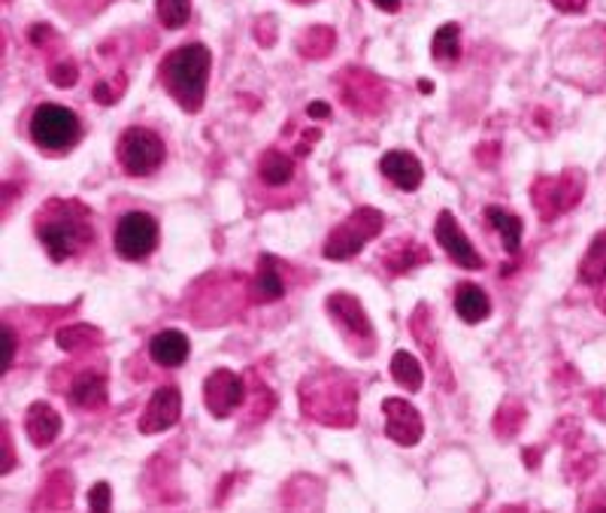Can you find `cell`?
Masks as SVG:
<instances>
[{
	"label": "cell",
	"mask_w": 606,
	"mask_h": 513,
	"mask_svg": "<svg viewBox=\"0 0 606 513\" xmlns=\"http://www.w3.org/2000/svg\"><path fill=\"white\" fill-rule=\"evenodd\" d=\"M304 417L331 429H352L358 422V389L343 370H316L300 383Z\"/></svg>",
	"instance_id": "obj_1"
},
{
	"label": "cell",
	"mask_w": 606,
	"mask_h": 513,
	"mask_svg": "<svg viewBox=\"0 0 606 513\" xmlns=\"http://www.w3.org/2000/svg\"><path fill=\"white\" fill-rule=\"evenodd\" d=\"M36 238L55 264L71 262L76 252H83L95 240L92 228V210L79 201H46V207L36 216Z\"/></svg>",
	"instance_id": "obj_2"
},
{
	"label": "cell",
	"mask_w": 606,
	"mask_h": 513,
	"mask_svg": "<svg viewBox=\"0 0 606 513\" xmlns=\"http://www.w3.org/2000/svg\"><path fill=\"white\" fill-rule=\"evenodd\" d=\"M213 55L203 43H185L167 52L161 61V83L185 113H198L206 101V83H210Z\"/></svg>",
	"instance_id": "obj_3"
},
{
	"label": "cell",
	"mask_w": 606,
	"mask_h": 513,
	"mask_svg": "<svg viewBox=\"0 0 606 513\" xmlns=\"http://www.w3.org/2000/svg\"><path fill=\"white\" fill-rule=\"evenodd\" d=\"M28 132H31V140L43 153H49V156H64V153H71L73 146L79 144L83 125H79V116L71 107L40 104L31 113V128Z\"/></svg>",
	"instance_id": "obj_4"
},
{
	"label": "cell",
	"mask_w": 606,
	"mask_h": 513,
	"mask_svg": "<svg viewBox=\"0 0 606 513\" xmlns=\"http://www.w3.org/2000/svg\"><path fill=\"white\" fill-rule=\"evenodd\" d=\"M385 228V216L373 207H358L355 213L345 216L340 226L333 228L325 247H321V255L331 259V262H349L355 259L358 252L368 247L370 240L380 238V231Z\"/></svg>",
	"instance_id": "obj_5"
},
{
	"label": "cell",
	"mask_w": 606,
	"mask_h": 513,
	"mask_svg": "<svg viewBox=\"0 0 606 513\" xmlns=\"http://www.w3.org/2000/svg\"><path fill=\"white\" fill-rule=\"evenodd\" d=\"M585 195L583 170H564L559 177H536L531 186V203L543 222H555L559 216L571 213Z\"/></svg>",
	"instance_id": "obj_6"
},
{
	"label": "cell",
	"mask_w": 606,
	"mask_h": 513,
	"mask_svg": "<svg viewBox=\"0 0 606 513\" xmlns=\"http://www.w3.org/2000/svg\"><path fill=\"white\" fill-rule=\"evenodd\" d=\"M116 158H119L125 174H131V177H149V174H155V170L164 165V140L155 132H149V128H140V125L137 128H125L119 144H116Z\"/></svg>",
	"instance_id": "obj_7"
},
{
	"label": "cell",
	"mask_w": 606,
	"mask_h": 513,
	"mask_svg": "<svg viewBox=\"0 0 606 513\" xmlns=\"http://www.w3.org/2000/svg\"><path fill=\"white\" fill-rule=\"evenodd\" d=\"M337 92L343 97L345 107L358 116H380L389 101L385 83L364 67H343L337 76Z\"/></svg>",
	"instance_id": "obj_8"
},
{
	"label": "cell",
	"mask_w": 606,
	"mask_h": 513,
	"mask_svg": "<svg viewBox=\"0 0 606 513\" xmlns=\"http://www.w3.org/2000/svg\"><path fill=\"white\" fill-rule=\"evenodd\" d=\"M113 247L125 262H143L158 247V219L143 210H131L119 219L116 234H113Z\"/></svg>",
	"instance_id": "obj_9"
},
{
	"label": "cell",
	"mask_w": 606,
	"mask_h": 513,
	"mask_svg": "<svg viewBox=\"0 0 606 513\" xmlns=\"http://www.w3.org/2000/svg\"><path fill=\"white\" fill-rule=\"evenodd\" d=\"M246 401V383L234 370L219 368L203 380V407L215 419H227Z\"/></svg>",
	"instance_id": "obj_10"
},
{
	"label": "cell",
	"mask_w": 606,
	"mask_h": 513,
	"mask_svg": "<svg viewBox=\"0 0 606 513\" xmlns=\"http://www.w3.org/2000/svg\"><path fill=\"white\" fill-rule=\"evenodd\" d=\"M325 311L331 313L333 323L343 328L345 335L352 344H364V356H368L370 349H373V325H370L368 311L361 307V301L355 295H349V292H333L331 299L325 301Z\"/></svg>",
	"instance_id": "obj_11"
},
{
	"label": "cell",
	"mask_w": 606,
	"mask_h": 513,
	"mask_svg": "<svg viewBox=\"0 0 606 513\" xmlns=\"http://www.w3.org/2000/svg\"><path fill=\"white\" fill-rule=\"evenodd\" d=\"M434 238L440 243L446 255L453 259L458 268L464 271H486V259L479 255V250L474 247V240L464 234V228L458 226V219L449 210H443L437 216V226H434Z\"/></svg>",
	"instance_id": "obj_12"
},
{
	"label": "cell",
	"mask_w": 606,
	"mask_h": 513,
	"mask_svg": "<svg viewBox=\"0 0 606 513\" xmlns=\"http://www.w3.org/2000/svg\"><path fill=\"white\" fill-rule=\"evenodd\" d=\"M385 413V435L401 447H416L425 438V419L406 398H385L382 401Z\"/></svg>",
	"instance_id": "obj_13"
},
{
	"label": "cell",
	"mask_w": 606,
	"mask_h": 513,
	"mask_svg": "<svg viewBox=\"0 0 606 513\" xmlns=\"http://www.w3.org/2000/svg\"><path fill=\"white\" fill-rule=\"evenodd\" d=\"M182 417V392L179 386L167 383L161 389H155L149 405H146L143 417H140V431L143 435H161V431L173 429Z\"/></svg>",
	"instance_id": "obj_14"
},
{
	"label": "cell",
	"mask_w": 606,
	"mask_h": 513,
	"mask_svg": "<svg viewBox=\"0 0 606 513\" xmlns=\"http://www.w3.org/2000/svg\"><path fill=\"white\" fill-rule=\"evenodd\" d=\"M376 262L389 276H401L416 271L422 264L430 262V250L425 243H418L416 238H394L376 255Z\"/></svg>",
	"instance_id": "obj_15"
},
{
	"label": "cell",
	"mask_w": 606,
	"mask_h": 513,
	"mask_svg": "<svg viewBox=\"0 0 606 513\" xmlns=\"http://www.w3.org/2000/svg\"><path fill=\"white\" fill-rule=\"evenodd\" d=\"M380 170L382 177L392 179L397 189L404 191H416L422 186V177H425V170H422V161H418L413 153H404V149H392V153H385L380 158Z\"/></svg>",
	"instance_id": "obj_16"
},
{
	"label": "cell",
	"mask_w": 606,
	"mask_h": 513,
	"mask_svg": "<svg viewBox=\"0 0 606 513\" xmlns=\"http://www.w3.org/2000/svg\"><path fill=\"white\" fill-rule=\"evenodd\" d=\"M24 431L34 447H52L61 435V413L46 401H34L24 417Z\"/></svg>",
	"instance_id": "obj_17"
},
{
	"label": "cell",
	"mask_w": 606,
	"mask_h": 513,
	"mask_svg": "<svg viewBox=\"0 0 606 513\" xmlns=\"http://www.w3.org/2000/svg\"><path fill=\"white\" fill-rule=\"evenodd\" d=\"M189 353V337L177 332V328H164V332H158L149 341V358H152L155 365H161V368H179V365H185Z\"/></svg>",
	"instance_id": "obj_18"
},
{
	"label": "cell",
	"mask_w": 606,
	"mask_h": 513,
	"mask_svg": "<svg viewBox=\"0 0 606 513\" xmlns=\"http://www.w3.org/2000/svg\"><path fill=\"white\" fill-rule=\"evenodd\" d=\"M283 262L276 255H262V268L252 280L249 295L255 304H270V301H279L286 295V280H283Z\"/></svg>",
	"instance_id": "obj_19"
},
{
	"label": "cell",
	"mask_w": 606,
	"mask_h": 513,
	"mask_svg": "<svg viewBox=\"0 0 606 513\" xmlns=\"http://www.w3.org/2000/svg\"><path fill=\"white\" fill-rule=\"evenodd\" d=\"M67 395L76 407H85V410H97V407L107 405L109 389H107V377L100 370H85L79 374L76 380L67 386Z\"/></svg>",
	"instance_id": "obj_20"
},
{
	"label": "cell",
	"mask_w": 606,
	"mask_h": 513,
	"mask_svg": "<svg viewBox=\"0 0 606 513\" xmlns=\"http://www.w3.org/2000/svg\"><path fill=\"white\" fill-rule=\"evenodd\" d=\"M455 313L461 316V323L479 325L491 316V301H488L486 289L474 286V283H461L455 292Z\"/></svg>",
	"instance_id": "obj_21"
},
{
	"label": "cell",
	"mask_w": 606,
	"mask_h": 513,
	"mask_svg": "<svg viewBox=\"0 0 606 513\" xmlns=\"http://www.w3.org/2000/svg\"><path fill=\"white\" fill-rule=\"evenodd\" d=\"M486 219L488 226L495 228L500 234V240H503V250L510 252V255H519L524 234L522 219L515 213H510V210H503V207H486Z\"/></svg>",
	"instance_id": "obj_22"
},
{
	"label": "cell",
	"mask_w": 606,
	"mask_h": 513,
	"mask_svg": "<svg viewBox=\"0 0 606 513\" xmlns=\"http://www.w3.org/2000/svg\"><path fill=\"white\" fill-rule=\"evenodd\" d=\"M580 280L592 289L606 283V231L595 234L592 243H588V252H585L583 262H580Z\"/></svg>",
	"instance_id": "obj_23"
},
{
	"label": "cell",
	"mask_w": 606,
	"mask_h": 513,
	"mask_svg": "<svg viewBox=\"0 0 606 513\" xmlns=\"http://www.w3.org/2000/svg\"><path fill=\"white\" fill-rule=\"evenodd\" d=\"M392 380L406 389V392H418L422 389V383H425V368H422V362H418L413 353H394L392 356Z\"/></svg>",
	"instance_id": "obj_24"
},
{
	"label": "cell",
	"mask_w": 606,
	"mask_h": 513,
	"mask_svg": "<svg viewBox=\"0 0 606 513\" xmlns=\"http://www.w3.org/2000/svg\"><path fill=\"white\" fill-rule=\"evenodd\" d=\"M258 177L267 182V186H286L288 179L295 177V158L286 156L283 149H267L258 161Z\"/></svg>",
	"instance_id": "obj_25"
},
{
	"label": "cell",
	"mask_w": 606,
	"mask_h": 513,
	"mask_svg": "<svg viewBox=\"0 0 606 513\" xmlns=\"http://www.w3.org/2000/svg\"><path fill=\"white\" fill-rule=\"evenodd\" d=\"M333 43H337V34H333L328 24H312L307 31H300L298 34V52L304 59H325V55H331Z\"/></svg>",
	"instance_id": "obj_26"
},
{
	"label": "cell",
	"mask_w": 606,
	"mask_h": 513,
	"mask_svg": "<svg viewBox=\"0 0 606 513\" xmlns=\"http://www.w3.org/2000/svg\"><path fill=\"white\" fill-rule=\"evenodd\" d=\"M104 344V335L97 332L95 325H64L59 332V346L64 353H88L95 346Z\"/></svg>",
	"instance_id": "obj_27"
},
{
	"label": "cell",
	"mask_w": 606,
	"mask_h": 513,
	"mask_svg": "<svg viewBox=\"0 0 606 513\" xmlns=\"http://www.w3.org/2000/svg\"><path fill=\"white\" fill-rule=\"evenodd\" d=\"M430 55L437 64H455L461 59V28L455 22L443 24L440 31L430 40Z\"/></svg>",
	"instance_id": "obj_28"
},
{
	"label": "cell",
	"mask_w": 606,
	"mask_h": 513,
	"mask_svg": "<svg viewBox=\"0 0 606 513\" xmlns=\"http://www.w3.org/2000/svg\"><path fill=\"white\" fill-rule=\"evenodd\" d=\"M64 480H67V471H55V474L46 480L43 492L34 499V511H61V507H71L73 483H67L64 490H59Z\"/></svg>",
	"instance_id": "obj_29"
},
{
	"label": "cell",
	"mask_w": 606,
	"mask_h": 513,
	"mask_svg": "<svg viewBox=\"0 0 606 513\" xmlns=\"http://www.w3.org/2000/svg\"><path fill=\"white\" fill-rule=\"evenodd\" d=\"M155 15L167 31H179L191 19V0H155Z\"/></svg>",
	"instance_id": "obj_30"
},
{
	"label": "cell",
	"mask_w": 606,
	"mask_h": 513,
	"mask_svg": "<svg viewBox=\"0 0 606 513\" xmlns=\"http://www.w3.org/2000/svg\"><path fill=\"white\" fill-rule=\"evenodd\" d=\"M524 426V407L515 405V401H507L500 407V413L495 417V431L503 435V438H512L515 431Z\"/></svg>",
	"instance_id": "obj_31"
},
{
	"label": "cell",
	"mask_w": 606,
	"mask_h": 513,
	"mask_svg": "<svg viewBox=\"0 0 606 513\" xmlns=\"http://www.w3.org/2000/svg\"><path fill=\"white\" fill-rule=\"evenodd\" d=\"M49 80H52V85H59V88H73V85L79 83V67L71 59L52 61L49 64Z\"/></svg>",
	"instance_id": "obj_32"
},
{
	"label": "cell",
	"mask_w": 606,
	"mask_h": 513,
	"mask_svg": "<svg viewBox=\"0 0 606 513\" xmlns=\"http://www.w3.org/2000/svg\"><path fill=\"white\" fill-rule=\"evenodd\" d=\"M125 85H128V80H125V73H121L116 83H107V80L95 83L92 95H95V101L100 104V107H113V104L121 97V92H125Z\"/></svg>",
	"instance_id": "obj_33"
},
{
	"label": "cell",
	"mask_w": 606,
	"mask_h": 513,
	"mask_svg": "<svg viewBox=\"0 0 606 513\" xmlns=\"http://www.w3.org/2000/svg\"><path fill=\"white\" fill-rule=\"evenodd\" d=\"M88 507L92 511H109L113 507V490H109L107 480H100V483H95L88 490Z\"/></svg>",
	"instance_id": "obj_34"
},
{
	"label": "cell",
	"mask_w": 606,
	"mask_h": 513,
	"mask_svg": "<svg viewBox=\"0 0 606 513\" xmlns=\"http://www.w3.org/2000/svg\"><path fill=\"white\" fill-rule=\"evenodd\" d=\"M15 349H19V337L12 332V325H3V358H0V370L7 374L15 362Z\"/></svg>",
	"instance_id": "obj_35"
},
{
	"label": "cell",
	"mask_w": 606,
	"mask_h": 513,
	"mask_svg": "<svg viewBox=\"0 0 606 513\" xmlns=\"http://www.w3.org/2000/svg\"><path fill=\"white\" fill-rule=\"evenodd\" d=\"M28 40H31L36 49H46L49 40H55V31H52L46 22H36V24H31V31H28Z\"/></svg>",
	"instance_id": "obj_36"
},
{
	"label": "cell",
	"mask_w": 606,
	"mask_h": 513,
	"mask_svg": "<svg viewBox=\"0 0 606 513\" xmlns=\"http://www.w3.org/2000/svg\"><path fill=\"white\" fill-rule=\"evenodd\" d=\"M552 7L561 12H583L588 7V0H552Z\"/></svg>",
	"instance_id": "obj_37"
},
{
	"label": "cell",
	"mask_w": 606,
	"mask_h": 513,
	"mask_svg": "<svg viewBox=\"0 0 606 513\" xmlns=\"http://www.w3.org/2000/svg\"><path fill=\"white\" fill-rule=\"evenodd\" d=\"M307 116L309 119H328V116H331V107H328L325 101H312L307 107Z\"/></svg>",
	"instance_id": "obj_38"
},
{
	"label": "cell",
	"mask_w": 606,
	"mask_h": 513,
	"mask_svg": "<svg viewBox=\"0 0 606 513\" xmlns=\"http://www.w3.org/2000/svg\"><path fill=\"white\" fill-rule=\"evenodd\" d=\"M592 410L597 413V419H604L606 422V389H600V392L592 395Z\"/></svg>",
	"instance_id": "obj_39"
},
{
	"label": "cell",
	"mask_w": 606,
	"mask_h": 513,
	"mask_svg": "<svg viewBox=\"0 0 606 513\" xmlns=\"http://www.w3.org/2000/svg\"><path fill=\"white\" fill-rule=\"evenodd\" d=\"M382 12H401V0H373Z\"/></svg>",
	"instance_id": "obj_40"
},
{
	"label": "cell",
	"mask_w": 606,
	"mask_h": 513,
	"mask_svg": "<svg viewBox=\"0 0 606 513\" xmlns=\"http://www.w3.org/2000/svg\"><path fill=\"white\" fill-rule=\"evenodd\" d=\"M418 92L430 95V92H434V83H430V80H418Z\"/></svg>",
	"instance_id": "obj_41"
},
{
	"label": "cell",
	"mask_w": 606,
	"mask_h": 513,
	"mask_svg": "<svg viewBox=\"0 0 606 513\" xmlns=\"http://www.w3.org/2000/svg\"><path fill=\"white\" fill-rule=\"evenodd\" d=\"M597 307H600V311L606 313V289H604V292H600V295H597Z\"/></svg>",
	"instance_id": "obj_42"
}]
</instances>
